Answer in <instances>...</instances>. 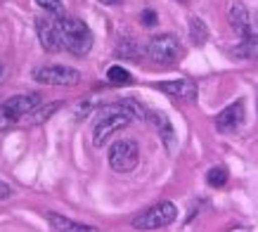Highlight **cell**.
<instances>
[{
  "label": "cell",
  "instance_id": "12",
  "mask_svg": "<svg viewBox=\"0 0 258 232\" xmlns=\"http://www.w3.org/2000/svg\"><path fill=\"white\" fill-rule=\"evenodd\" d=\"M47 223L52 225L55 232H97V227L86 223H76L67 216H59V213H47Z\"/></svg>",
  "mask_w": 258,
  "mask_h": 232
},
{
  "label": "cell",
  "instance_id": "5",
  "mask_svg": "<svg viewBox=\"0 0 258 232\" xmlns=\"http://www.w3.org/2000/svg\"><path fill=\"white\" fill-rule=\"evenodd\" d=\"M182 54V45L175 33H161V36H154L149 38L147 43V57L159 67H168V64H175Z\"/></svg>",
  "mask_w": 258,
  "mask_h": 232
},
{
  "label": "cell",
  "instance_id": "2",
  "mask_svg": "<svg viewBox=\"0 0 258 232\" xmlns=\"http://www.w3.org/2000/svg\"><path fill=\"white\" fill-rule=\"evenodd\" d=\"M133 111H131V107L125 104V102H121V104H111V107H107L104 111H102L100 121L95 124V131H93V145L95 147H102L107 140L114 135L116 131H121V128H125V126L133 121Z\"/></svg>",
  "mask_w": 258,
  "mask_h": 232
},
{
  "label": "cell",
  "instance_id": "4",
  "mask_svg": "<svg viewBox=\"0 0 258 232\" xmlns=\"http://www.w3.org/2000/svg\"><path fill=\"white\" fill-rule=\"evenodd\" d=\"M175 218H178L175 204H173V201H159L154 206L145 209L142 213H138L131 225H133L135 230H159V227L171 225Z\"/></svg>",
  "mask_w": 258,
  "mask_h": 232
},
{
  "label": "cell",
  "instance_id": "23",
  "mask_svg": "<svg viewBox=\"0 0 258 232\" xmlns=\"http://www.w3.org/2000/svg\"><path fill=\"white\" fill-rule=\"evenodd\" d=\"M100 3H102V5H116L118 0H100Z\"/></svg>",
  "mask_w": 258,
  "mask_h": 232
},
{
  "label": "cell",
  "instance_id": "14",
  "mask_svg": "<svg viewBox=\"0 0 258 232\" xmlns=\"http://www.w3.org/2000/svg\"><path fill=\"white\" fill-rule=\"evenodd\" d=\"M235 57L242 60H258V40L256 38H242V43L232 50Z\"/></svg>",
  "mask_w": 258,
  "mask_h": 232
},
{
  "label": "cell",
  "instance_id": "17",
  "mask_svg": "<svg viewBox=\"0 0 258 232\" xmlns=\"http://www.w3.org/2000/svg\"><path fill=\"white\" fill-rule=\"evenodd\" d=\"M59 107H62L59 102H52V104H47V107H36L31 114L24 119V121H26V124H43V121H45V119H50V116H52V111H57Z\"/></svg>",
  "mask_w": 258,
  "mask_h": 232
},
{
  "label": "cell",
  "instance_id": "21",
  "mask_svg": "<svg viewBox=\"0 0 258 232\" xmlns=\"http://www.w3.org/2000/svg\"><path fill=\"white\" fill-rule=\"evenodd\" d=\"M12 192H15V190H12L5 180H0V199H10V197H12Z\"/></svg>",
  "mask_w": 258,
  "mask_h": 232
},
{
  "label": "cell",
  "instance_id": "24",
  "mask_svg": "<svg viewBox=\"0 0 258 232\" xmlns=\"http://www.w3.org/2000/svg\"><path fill=\"white\" fill-rule=\"evenodd\" d=\"M3 81H5V67L0 64V83H3Z\"/></svg>",
  "mask_w": 258,
  "mask_h": 232
},
{
  "label": "cell",
  "instance_id": "16",
  "mask_svg": "<svg viewBox=\"0 0 258 232\" xmlns=\"http://www.w3.org/2000/svg\"><path fill=\"white\" fill-rule=\"evenodd\" d=\"M189 36H192L197 45H204L206 38H209V29H206V24L199 17H189Z\"/></svg>",
  "mask_w": 258,
  "mask_h": 232
},
{
  "label": "cell",
  "instance_id": "25",
  "mask_svg": "<svg viewBox=\"0 0 258 232\" xmlns=\"http://www.w3.org/2000/svg\"><path fill=\"white\" fill-rule=\"evenodd\" d=\"M256 26H258V12H256Z\"/></svg>",
  "mask_w": 258,
  "mask_h": 232
},
{
  "label": "cell",
  "instance_id": "1",
  "mask_svg": "<svg viewBox=\"0 0 258 232\" xmlns=\"http://www.w3.org/2000/svg\"><path fill=\"white\" fill-rule=\"evenodd\" d=\"M57 31H59V43L62 50H69L76 57H86L93 47V31L88 29L86 22L76 17H57Z\"/></svg>",
  "mask_w": 258,
  "mask_h": 232
},
{
  "label": "cell",
  "instance_id": "8",
  "mask_svg": "<svg viewBox=\"0 0 258 232\" xmlns=\"http://www.w3.org/2000/svg\"><path fill=\"white\" fill-rule=\"evenodd\" d=\"M244 116H246V111H244V102L237 100V102H232V104H227V107L216 116V128H218L220 133H235V131L242 128Z\"/></svg>",
  "mask_w": 258,
  "mask_h": 232
},
{
  "label": "cell",
  "instance_id": "7",
  "mask_svg": "<svg viewBox=\"0 0 258 232\" xmlns=\"http://www.w3.org/2000/svg\"><path fill=\"white\" fill-rule=\"evenodd\" d=\"M33 78L43 85H79L81 83V74L71 67H64V64H45V67H38L33 69Z\"/></svg>",
  "mask_w": 258,
  "mask_h": 232
},
{
  "label": "cell",
  "instance_id": "18",
  "mask_svg": "<svg viewBox=\"0 0 258 232\" xmlns=\"http://www.w3.org/2000/svg\"><path fill=\"white\" fill-rule=\"evenodd\" d=\"M227 180H230V173H227L225 166H213V168H209V173H206V183L211 187H225Z\"/></svg>",
  "mask_w": 258,
  "mask_h": 232
},
{
  "label": "cell",
  "instance_id": "15",
  "mask_svg": "<svg viewBox=\"0 0 258 232\" xmlns=\"http://www.w3.org/2000/svg\"><path fill=\"white\" fill-rule=\"evenodd\" d=\"M107 81H109L111 85H128V83H133V76H131V71L128 69L114 64V67L107 69Z\"/></svg>",
  "mask_w": 258,
  "mask_h": 232
},
{
  "label": "cell",
  "instance_id": "10",
  "mask_svg": "<svg viewBox=\"0 0 258 232\" xmlns=\"http://www.w3.org/2000/svg\"><path fill=\"white\" fill-rule=\"evenodd\" d=\"M157 88L161 93L171 95L175 100H195L197 97V83L192 78H178V81H161L157 83Z\"/></svg>",
  "mask_w": 258,
  "mask_h": 232
},
{
  "label": "cell",
  "instance_id": "19",
  "mask_svg": "<svg viewBox=\"0 0 258 232\" xmlns=\"http://www.w3.org/2000/svg\"><path fill=\"white\" fill-rule=\"evenodd\" d=\"M36 5L45 10L47 15H62V0H36Z\"/></svg>",
  "mask_w": 258,
  "mask_h": 232
},
{
  "label": "cell",
  "instance_id": "22",
  "mask_svg": "<svg viewBox=\"0 0 258 232\" xmlns=\"http://www.w3.org/2000/svg\"><path fill=\"white\" fill-rule=\"evenodd\" d=\"M230 232H251V230H249V227H242V225H239V227H232Z\"/></svg>",
  "mask_w": 258,
  "mask_h": 232
},
{
  "label": "cell",
  "instance_id": "6",
  "mask_svg": "<svg viewBox=\"0 0 258 232\" xmlns=\"http://www.w3.org/2000/svg\"><path fill=\"white\" fill-rule=\"evenodd\" d=\"M140 161V147L135 140H118L109 149V166L116 173H131Z\"/></svg>",
  "mask_w": 258,
  "mask_h": 232
},
{
  "label": "cell",
  "instance_id": "11",
  "mask_svg": "<svg viewBox=\"0 0 258 232\" xmlns=\"http://www.w3.org/2000/svg\"><path fill=\"white\" fill-rule=\"evenodd\" d=\"M227 19L232 24V29L237 33H242V38H256L253 36V29H251V17H249V10L244 8L242 3H232L230 5V12H227Z\"/></svg>",
  "mask_w": 258,
  "mask_h": 232
},
{
  "label": "cell",
  "instance_id": "9",
  "mask_svg": "<svg viewBox=\"0 0 258 232\" xmlns=\"http://www.w3.org/2000/svg\"><path fill=\"white\" fill-rule=\"evenodd\" d=\"M36 31H38L40 45L45 47L47 52L62 50L59 31H57V19H52V17H38V19H36Z\"/></svg>",
  "mask_w": 258,
  "mask_h": 232
},
{
  "label": "cell",
  "instance_id": "3",
  "mask_svg": "<svg viewBox=\"0 0 258 232\" xmlns=\"http://www.w3.org/2000/svg\"><path fill=\"white\" fill-rule=\"evenodd\" d=\"M36 107H40V95L36 93L15 95V97L5 100L0 104V128H8V126L24 121Z\"/></svg>",
  "mask_w": 258,
  "mask_h": 232
},
{
  "label": "cell",
  "instance_id": "20",
  "mask_svg": "<svg viewBox=\"0 0 258 232\" xmlns=\"http://www.w3.org/2000/svg\"><path fill=\"white\" fill-rule=\"evenodd\" d=\"M140 22H142V26H154L157 24V12L154 10H145L140 15Z\"/></svg>",
  "mask_w": 258,
  "mask_h": 232
},
{
  "label": "cell",
  "instance_id": "13",
  "mask_svg": "<svg viewBox=\"0 0 258 232\" xmlns=\"http://www.w3.org/2000/svg\"><path fill=\"white\" fill-rule=\"evenodd\" d=\"M149 119L157 124L159 133H161V138L166 140V147H173V126L168 124V116H166L164 111H152V114H149Z\"/></svg>",
  "mask_w": 258,
  "mask_h": 232
}]
</instances>
